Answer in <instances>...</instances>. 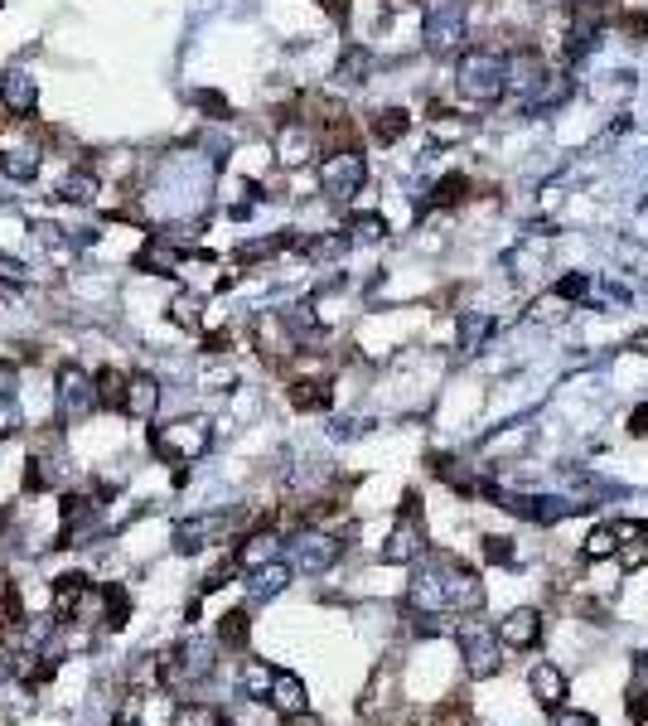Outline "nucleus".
<instances>
[{
  "instance_id": "2",
  "label": "nucleus",
  "mask_w": 648,
  "mask_h": 726,
  "mask_svg": "<svg viewBox=\"0 0 648 726\" xmlns=\"http://www.w3.org/2000/svg\"><path fill=\"white\" fill-rule=\"evenodd\" d=\"M208 445H214V427H208L204 417H180V421H170V427L151 431V451L170 465H194Z\"/></svg>"
},
{
  "instance_id": "35",
  "label": "nucleus",
  "mask_w": 648,
  "mask_h": 726,
  "mask_svg": "<svg viewBox=\"0 0 648 726\" xmlns=\"http://www.w3.org/2000/svg\"><path fill=\"white\" fill-rule=\"evenodd\" d=\"M194 103H199V107H204V111H218V117H228V103H223V97H218V93H199V97H194Z\"/></svg>"
},
{
  "instance_id": "34",
  "label": "nucleus",
  "mask_w": 648,
  "mask_h": 726,
  "mask_svg": "<svg viewBox=\"0 0 648 726\" xmlns=\"http://www.w3.org/2000/svg\"><path fill=\"white\" fill-rule=\"evenodd\" d=\"M586 290H590V282H586V276H566V282L556 286V296H562V300H580V296H586Z\"/></svg>"
},
{
  "instance_id": "23",
  "label": "nucleus",
  "mask_w": 648,
  "mask_h": 726,
  "mask_svg": "<svg viewBox=\"0 0 648 726\" xmlns=\"http://www.w3.org/2000/svg\"><path fill=\"white\" fill-rule=\"evenodd\" d=\"M334 557H339V543L334 538H305L300 543V567H305V572H324Z\"/></svg>"
},
{
  "instance_id": "7",
  "label": "nucleus",
  "mask_w": 648,
  "mask_h": 726,
  "mask_svg": "<svg viewBox=\"0 0 648 726\" xmlns=\"http://www.w3.org/2000/svg\"><path fill=\"white\" fill-rule=\"evenodd\" d=\"M0 107H5L15 121L35 117V107H39V78H29V73H20V69L0 73Z\"/></svg>"
},
{
  "instance_id": "21",
  "label": "nucleus",
  "mask_w": 648,
  "mask_h": 726,
  "mask_svg": "<svg viewBox=\"0 0 648 726\" xmlns=\"http://www.w3.org/2000/svg\"><path fill=\"white\" fill-rule=\"evenodd\" d=\"M469 131H475V121H465L460 111L431 107V136H435V141H465Z\"/></svg>"
},
{
  "instance_id": "31",
  "label": "nucleus",
  "mask_w": 648,
  "mask_h": 726,
  "mask_svg": "<svg viewBox=\"0 0 648 726\" xmlns=\"http://www.w3.org/2000/svg\"><path fill=\"white\" fill-rule=\"evenodd\" d=\"M272 674H276L272 664H248V668H242V683H248L252 698H266V688H272Z\"/></svg>"
},
{
  "instance_id": "26",
  "label": "nucleus",
  "mask_w": 648,
  "mask_h": 726,
  "mask_svg": "<svg viewBox=\"0 0 648 726\" xmlns=\"http://www.w3.org/2000/svg\"><path fill=\"white\" fill-rule=\"evenodd\" d=\"M248 634H252L248 610H228V616L218 620V644H228V650H242V644H248Z\"/></svg>"
},
{
  "instance_id": "29",
  "label": "nucleus",
  "mask_w": 648,
  "mask_h": 726,
  "mask_svg": "<svg viewBox=\"0 0 648 726\" xmlns=\"http://www.w3.org/2000/svg\"><path fill=\"white\" fill-rule=\"evenodd\" d=\"M20 427H25V412H20L15 393H0V441H10Z\"/></svg>"
},
{
  "instance_id": "11",
  "label": "nucleus",
  "mask_w": 648,
  "mask_h": 726,
  "mask_svg": "<svg viewBox=\"0 0 648 726\" xmlns=\"http://www.w3.org/2000/svg\"><path fill=\"white\" fill-rule=\"evenodd\" d=\"M499 640H504L508 650H538V640H542V616H538V610H513V616L499 624Z\"/></svg>"
},
{
  "instance_id": "5",
  "label": "nucleus",
  "mask_w": 648,
  "mask_h": 726,
  "mask_svg": "<svg viewBox=\"0 0 648 726\" xmlns=\"http://www.w3.org/2000/svg\"><path fill=\"white\" fill-rule=\"evenodd\" d=\"M59 417L69 421V427H77V421H87L97 412V388H93V373H83L77 364H63L59 368Z\"/></svg>"
},
{
  "instance_id": "32",
  "label": "nucleus",
  "mask_w": 648,
  "mask_h": 726,
  "mask_svg": "<svg viewBox=\"0 0 648 726\" xmlns=\"http://www.w3.org/2000/svg\"><path fill=\"white\" fill-rule=\"evenodd\" d=\"M614 547H620V543H614V528H596L586 538V557H590V562H596V557H614Z\"/></svg>"
},
{
  "instance_id": "18",
  "label": "nucleus",
  "mask_w": 648,
  "mask_h": 726,
  "mask_svg": "<svg viewBox=\"0 0 648 726\" xmlns=\"http://www.w3.org/2000/svg\"><path fill=\"white\" fill-rule=\"evenodd\" d=\"M93 388H97V407H107V412H121V407H127V373H117V368H103V373L93 378Z\"/></svg>"
},
{
  "instance_id": "10",
  "label": "nucleus",
  "mask_w": 648,
  "mask_h": 726,
  "mask_svg": "<svg viewBox=\"0 0 648 726\" xmlns=\"http://www.w3.org/2000/svg\"><path fill=\"white\" fill-rule=\"evenodd\" d=\"M228 533V519L223 513H204V519H189L175 528V552H199L208 538H223Z\"/></svg>"
},
{
  "instance_id": "14",
  "label": "nucleus",
  "mask_w": 648,
  "mask_h": 726,
  "mask_svg": "<svg viewBox=\"0 0 648 726\" xmlns=\"http://www.w3.org/2000/svg\"><path fill=\"white\" fill-rule=\"evenodd\" d=\"M97 194H103V180H97L93 170H73L69 180L59 185V199H63V204H73V209L97 204Z\"/></svg>"
},
{
  "instance_id": "8",
  "label": "nucleus",
  "mask_w": 648,
  "mask_h": 726,
  "mask_svg": "<svg viewBox=\"0 0 648 726\" xmlns=\"http://www.w3.org/2000/svg\"><path fill=\"white\" fill-rule=\"evenodd\" d=\"M421 552V519H417V495H407V519L397 523V533L387 538L383 557L387 562H411Z\"/></svg>"
},
{
  "instance_id": "19",
  "label": "nucleus",
  "mask_w": 648,
  "mask_h": 726,
  "mask_svg": "<svg viewBox=\"0 0 648 726\" xmlns=\"http://www.w3.org/2000/svg\"><path fill=\"white\" fill-rule=\"evenodd\" d=\"M407 131H411V117H407L401 107H383V111L373 117V141H377V145H397L401 136H407Z\"/></svg>"
},
{
  "instance_id": "9",
  "label": "nucleus",
  "mask_w": 648,
  "mask_h": 726,
  "mask_svg": "<svg viewBox=\"0 0 648 726\" xmlns=\"http://www.w3.org/2000/svg\"><path fill=\"white\" fill-rule=\"evenodd\" d=\"M155 407H160V378L155 373H127V417L136 421H151Z\"/></svg>"
},
{
  "instance_id": "38",
  "label": "nucleus",
  "mask_w": 648,
  "mask_h": 726,
  "mask_svg": "<svg viewBox=\"0 0 648 726\" xmlns=\"http://www.w3.org/2000/svg\"><path fill=\"white\" fill-rule=\"evenodd\" d=\"M629 431H634V436H648V407H639V412L629 417Z\"/></svg>"
},
{
  "instance_id": "37",
  "label": "nucleus",
  "mask_w": 648,
  "mask_h": 726,
  "mask_svg": "<svg viewBox=\"0 0 648 726\" xmlns=\"http://www.w3.org/2000/svg\"><path fill=\"white\" fill-rule=\"evenodd\" d=\"M320 5H324V10H329V15H334V20H349V0H320Z\"/></svg>"
},
{
  "instance_id": "33",
  "label": "nucleus",
  "mask_w": 648,
  "mask_h": 726,
  "mask_svg": "<svg viewBox=\"0 0 648 726\" xmlns=\"http://www.w3.org/2000/svg\"><path fill=\"white\" fill-rule=\"evenodd\" d=\"M556 717H552V726H600L590 712H566V707H552Z\"/></svg>"
},
{
  "instance_id": "1",
  "label": "nucleus",
  "mask_w": 648,
  "mask_h": 726,
  "mask_svg": "<svg viewBox=\"0 0 648 726\" xmlns=\"http://www.w3.org/2000/svg\"><path fill=\"white\" fill-rule=\"evenodd\" d=\"M455 93L475 107H494L508 93V59L499 49H469L455 69Z\"/></svg>"
},
{
  "instance_id": "36",
  "label": "nucleus",
  "mask_w": 648,
  "mask_h": 726,
  "mask_svg": "<svg viewBox=\"0 0 648 726\" xmlns=\"http://www.w3.org/2000/svg\"><path fill=\"white\" fill-rule=\"evenodd\" d=\"M484 543H489L484 552L494 557V562H508V557H513V552H508V538H484Z\"/></svg>"
},
{
  "instance_id": "24",
  "label": "nucleus",
  "mask_w": 648,
  "mask_h": 726,
  "mask_svg": "<svg viewBox=\"0 0 648 726\" xmlns=\"http://www.w3.org/2000/svg\"><path fill=\"white\" fill-rule=\"evenodd\" d=\"M469 189H475V185H469V175H445V180L431 189V209H455V204H465Z\"/></svg>"
},
{
  "instance_id": "25",
  "label": "nucleus",
  "mask_w": 648,
  "mask_h": 726,
  "mask_svg": "<svg viewBox=\"0 0 648 726\" xmlns=\"http://www.w3.org/2000/svg\"><path fill=\"white\" fill-rule=\"evenodd\" d=\"M175 726H232L223 717L218 707H208V702H184L180 712H175Z\"/></svg>"
},
{
  "instance_id": "41",
  "label": "nucleus",
  "mask_w": 648,
  "mask_h": 726,
  "mask_svg": "<svg viewBox=\"0 0 648 726\" xmlns=\"http://www.w3.org/2000/svg\"><path fill=\"white\" fill-rule=\"evenodd\" d=\"M0 310H15V290L0 286Z\"/></svg>"
},
{
  "instance_id": "3",
  "label": "nucleus",
  "mask_w": 648,
  "mask_h": 726,
  "mask_svg": "<svg viewBox=\"0 0 648 726\" xmlns=\"http://www.w3.org/2000/svg\"><path fill=\"white\" fill-rule=\"evenodd\" d=\"M469 39V10L465 0H441V5L427 15V49L435 59H451V53H460Z\"/></svg>"
},
{
  "instance_id": "16",
  "label": "nucleus",
  "mask_w": 648,
  "mask_h": 726,
  "mask_svg": "<svg viewBox=\"0 0 648 726\" xmlns=\"http://www.w3.org/2000/svg\"><path fill=\"white\" fill-rule=\"evenodd\" d=\"M465 654H469V668H475L479 678H489V674H499V650H494V640H489L484 630H465Z\"/></svg>"
},
{
  "instance_id": "40",
  "label": "nucleus",
  "mask_w": 648,
  "mask_h": 726,
  "mask_svg": "<svg viewBox=\"0 0 648 726\" xmlns=\"http://www.w3.org/2000/svg\"><path fill=\"white\" fill-rule=\"evenodd\" d=\"M10 668H15V664H10V650H0V683L10 678Z\"/></svg>"
},
{
  "instance_id": "6",
  "label": "nucleus",
  "mask_w": 648,
  "mask_h": 726,
  "mask_svg": "<svg viewBox=\"0 0 648 726\" xmlns=\"http://www.w3.org/2000/svg\"><path fill=\"white\" fill-rule=\"evenodd\" d=\"M320 155V131L310 127V121H281L276 127V160L286 165V170H300V165H310Z\"/></svg>"
},
{
  "instance_id": "42",
  "label": "nucleus",
  "mask_w": 648,
  "mask_h": 726,
  "mask_svg": "<svg viewBox=\"0 0 648 726\" xmlns=\"http://www.w3.org/2000/svg\"><path fill=\"white\" fill-rule=\"evenodd\" d=\"M0 5H5V0H0Z\"/></svg>"
},
{
  "instance_id": "27",
  "label": "nucleus",
  "mask_w": 648,
  "mask_h": 726,
  "mask_svg": "<svg viewBox=\"0 0 648 726\" xmlns=\"http://www.w3.org/2000/svg\"><path fill=\"white\" fill-rule=\"evenodd\" d=\"M199 310H204V300L199 296H189V290H180V296L170 300V316H175V325H184V330H199Z\"/></svg>"
},
{
  "instance_id": "22",
  "label": "nucleus",
  "mask_w": 648,
  "mask_h": 726,
  "mask_svg": "<svg viewBox=\"0 0 648 726\" xmlns=\"http://www.w3.org/2000/svg\"><path fill=\"white\" fill-rule=\"evenodd\" d=\"M290 402H296L300 412L329 407V383H320V378H296V383H290Z\"/></svg>"
},
{
  "instance_id": "30",
  "label": "nucleus",
  "mask_w": 648,
  "mask_h": 726,
  "mask_svg": "<svg viewBox=\"0 0 648 726\" xmlns=\"http://www.w3.org/2000/svg\"><path fill=\"white\" fill-rule=\"evenodd\" d=\"M256 572H262V576H256V586H252L256 596H276V591L290 581V572H286L281 562H266V567H256Z\"/></svg>"
},
{
  "instance_id": "28",
  "label": "nucleus",
  "mask_w": 648,
  "mask_h": 726,
  "mask_svg": "<svg viewBox=\"0 0 648 726\" xmlns=\"http://www.w3.org/2000/svg\"><path fill=\"white\" fill-rule=\"evenodd\" d=\"M387 238V223L377 214H359L349 218V242H383Z\"/></svg>"
},
{
  "instance_id": "12",
  "label": "nucleus",
  "mask_w": 648,
  "mask_h": 726,
  "mask_svg": "<svg viewBox=\"0 0 648 726\" xmlns=\"http://www.w3.org/2000/svg\"><path fill=\"white\" fill-rule=\"evenodd\" d=\"M266 702H272L276 712H286V717H296V712H305V683H300L296 674H272Z\"/></svg>"
},
{
  "instance_id": "13",
  "label": "nucleus",
  "mask_w": 648,
  "mask_h": 726,
  "mask_svg": "<svg viewBox=\"0 0 648 726\" xmlns=\"http://www.w3.org/2000/svg\"><path fill=\"white\" fill-rule=\"evenodd\" d=\"M276 552H281V543H276V533H252L248 543L232 552V562L238 567H248V572H256V567H266V562H276Z\"/></svg>"
},
{
  "instance_id": "4",
  "label": "nucleus",
  "mask_w": 648,
  "mask_h": 726,
  "mask_svg": "<svg viewBox=\"0 0 648 726\" xmlns=\"http://www.w3.org/2000/svg\"><path fill=\"white\" fill-rule=\"evenodd\" d=\"M363 185H368V165H363L359 151H334V155H324V165H320V189H324V199H334V204H349L353 194H363Z\"/></svg>"
},
{
  "instance_id": "20",
  "label": "nucleus",
  "mask_w": 648,
  "mask_h": 726,
  "mask_svg": "<svg viewBox=\"0 0 648 726\" xmlns=\"http://www.w3.org/2000/svg\"><path fill=\"white\" fill-rule=\"evenodd\" d=\"M368 73H373V53L363 49V44H349L339 59V69H334V78L339 83H368Z\"/></svg>"
},
{
  "instance_id": "15",
  "label": "nucleus",
  "mask_w": 648,
  "mask_h": 726,
  "mask_svg": "<svg viewBox=\"0 0 648 726\" xmlns=\"http://www.w3.org/2000/svg\"><path fill=\"white\" fill-rule=\"evenodd\" d=\"M532 698L542 702V707H562V698H566V678L556 674V664H538L532 668Z\"/></svg>"
},
{
  "instance_id": "39",
  "label": "nucleus",
  "mask_w": 648,
  "mask_h": 726,
  "mask_svg": "<svg viewBox=\"0 0 648 726\" xmlns=\"http://www.w3.org/2000/svg\"><path fill=\"white\" fill-rule=\"evenodd\" d=\"M286 726H324L320 717H305V712H296V717H286Z\"/></svg>"
},
{
  "instance_id": "17",
  "label": "nucleus",
  "mask_w": 648,
  "mask_h": 726,
  "mask_svg": "<svg viewBox=\"0 0 648 726\" xmlns=\"http://www.w3.org/2000/svg\"><path fill=\"white\" fill-rule=\"evenodd\" d=\"M39 165H44L39 151H0V175H5V180L29 185L39 175Z\"/></svg>"
}]
</instances>
